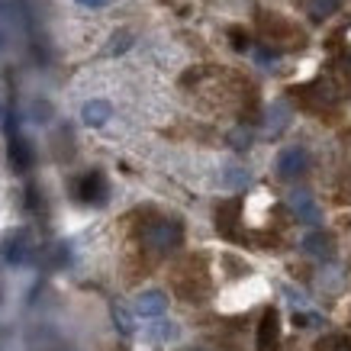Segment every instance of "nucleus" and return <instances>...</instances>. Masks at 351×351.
Instances as JSON below:
<instances>
[{
    "mask_svg": "<svg viewBox=\"0 0 351 351\" xmlns=\"http://www.w3.org/2000/svg\"><path fill=\"white\" fill-rule=\"evenodd\" d=\"M0 45H3V43H0Z\"/></svg>",
    "mask_w": 351,
    "mask_h": 351,
    "instance_id": "22",
    "label": "nucleus"
},
{
    "mask_svg": "<svg viewBox=\"0 0 351 351\" xmlns=\"http://www.w3.org/2000/svg\"><path fill=\"white\" fill-rule=\"evenodd\" d=\"M10 165L16 171H29L32 168V149L29 142L23 136H16V132H10Z\"/></svg>",
    "mask_w": 351,
    "mask_h": 351,
    "instance_id": "10",
    "label": "nucleus"
},
{
    "mask_svg": "<svg viewBox=\"0 0 351 351\" xmlns=\"http://www.w3.org/2000/svg\"><path fill=\"white\" fill-rule=\"evenodd\" d=\"M132 309H136L138 316H145V319H158V316H165V309H168V297L161 290H145V293H138L132 300Z\"/></svg>",
    "mask_w": 351,
    "mask_h": 351,
    "instance_id": "5",
    "label": "nucleus"
},
{
    "mask_svg": "<svg viewBox=\"0 0 351 351\" xmlns=\"http://www.w3.org/2000/svg\"><path fill=\"white\" fill-rule=\"evenodd\" d=\"M75 197L81 203H104L107 200V181H104V174H100V171H90L84 178H77Z\"/></svg>",
    "mask_w": 351,
    "mask_h": 351,
    "instance_id": "3",
    "label": "nucleus"
},
{
    "mask_svg": "<svg viewBox=\"0 0 351 351\" xmlns=\"http://www.w3.org/2000/svg\"><path fill=\"white\" fill-rule=\"evenodd\" d=\"M309 171V152L303 145H290L277 155V174L284 178V181H297Z\"/></svg>",
    "mask_w": 351,
    "mask_h": 351,
    "instance_id": "2",
    "label": "nucleus"
},
{
    "mask_svg": "<svg viewBox=\"0 0 351 351\" xmlns=\"http://www.w3.org/2000/svg\"><path fill=\"white\" fill-rule=\"evenodd\" d=\"M316 322H319L316 313H293V326H297V329H309V326H316Z\"/></svg>",
    "mask_w": 351,
    "mask_h": 351,
    "instance_id": "15",
    "label": "nucleus"
},
{
    "mask_svg": "<svg viewBox=\"0 0 351 351\" xmlns=\"http://www.w3.org/2000/svg\"><path fill=\"white\" fill-rule=\"evenodd\" d=\"M81 7H87V10H100V7H107V0H77Z\"/></svg>",
    "mask_w": 351,
    "mask_h": 351,
    "instance_id": "21",
    "label": "nucleus"
},
{
    "mask_svg": "<svg viewBox=\"0 0 351 351\" xmlns=\"http://www.w3.org/2000/svg\"><path fill=\"white\" fill-rule=\"evenodd\" d=\"M277 339H280V319H277L274 309H267L261 322H258V348L261 351H274Z\"/></svg>",
    "mask_w": 351,
    "mask_h": 351,
    "instance_id": "8",
    "label": "nucleus"
},
{
    "mask_svg": "<svg viewBox=\"0 0 351 351\" xmlns=\"http://www.w3.org/2000/svg\"><path fill=\"white\" fill-rule=\"evenodd\" d=\"M258 62H261V64H274L277 62V52H274V49H258Z\"/></svg>",
    "mask_w": 351,
    "mask_h": 351,
    "instance_id": "19",
    "label": "nucleus"
},
{
    "mask_svg": "<svg viewBox=\"0 0 351 351\" xmlns=\"http://www.w3.org/2000/svg\"><path fill=\"white\" fill-rule=\"evenodd\" d=\"M232 45L239 49V52H245V49H248V39H245L242 32H232Z\"/></svg>",
    "mask_w": 351,
    "mask_h": 351,
    "instance_id": "20",
    "label": "nucleus"
},
{
    "mask_svg": "<svg viewBox=\"0 0 351 351\" xmlns=\"http://www.w3.org/2000/svg\"><path fill=\"white\" fill-rule=\"evenodd\" d=\"M232 145H235L239 152L252 145V136H248V129H235V132H232Z\"/></svg>",
    "mask_w": 351,
    "mask_h": 351,
    "instance_id": "17",
    "label": "nucleus"
},
{
    "mask_svg": "<svg viewBox=\"0 0 351 351\" xmlns=\"http://www.w3.org/2000/svg\"><path fill=\"white\" fill-rule=\"evenodd\" d=\"M335 10H339V0H309V16H313L316 23L329 20Z\"/></svg>",
    "mask_w": 351,
    "mask_h": 351,
    "instance_id": "12",
    "label": "nucleus"
},
{
    "mask_svg": "<svg viewBox=\"0 0 351 351\" xmlns=\"http://www.w3.org/2000/svg\"><path fill=\"white\" fill-rule=\"evenodd\" d=\"M110 117H113V107H110V100H87L84 107H81V119H84V126H107Z\"/></svg>",
    "mask_w": 351,
    "mask_h": 351,
    "instance_id": "9",
    "label": "nucleus"
},
{
    "mask_svg": "<svg viewBox=\"0 0 351 351\" xmlns=\"http://www.w3.org/2000/svg\"><path fill=\"white\" fill-rule=\"evenodd\" d=\"M129 45H132V36H129V32H117V36H113V43L107 45V55H123Z\"/></svg>",
    "mask_w": 351,
    "mask_h": 351,
    "instance_id": "13",
    "label": "nucleus"
},
{
    "mask_svg": "<svg viewBox=\"0 0 351 351\" xmlns=\"http://www.w3.org/2000/svg\"><path fill=\"white\" fill-rule=\"evenodd\" d=\"M226 181L232 184V187H242V184H248V171H242V168H229V171H226Z\"/></svg>",
    "mask_w": 351,
    "mask_h": 351,
    "instance_id": "16",
    "label": "nucleus"
},
{
    "mask_svg": "<svg viewBox=\"0 0 351 351\" xmlns=\"http://www.w3.org/2000/svg\"><path fill=\"white\" fill-rule=\"evenodd\" d=\"M287 123H290V107H287V104H274V107H271V113H267V132H271V136H277V132L287 126Z\"/></svg>",
    "mask_w": 351,
    "mask_h": 351,
    "instance_id": "11",
    "label": "nucleus"
},
{
    "mask_svg": "<svg viewBox=\"0 0 351 351\" xmlns=\"http://www.w3.org/2000/svg\"><path fill=\"white\" fill-rule=\"evenodd\" d=\"M303 252L313 258H319V261H332V258H335V242H332V235L313 229L309 235H303Z\"/></svg>",
    "mask_w": 351,
    "mask_h": 351,
    "instance_id": "6",
    "label": "nucleus"
},
{
    "mask_svg": "<svg viewBox=\"0 0 351 351\" xmlns=\"http://www.w3.org/2000/svg\"><path fill=\"white\" fill-rule=\"evenodd\" d=\"M142 242L149 245L152 252H158V255H168V252H174V248L184 242V226L178 223V219H155V223L145 226V232H142Z\"/></svg>",
    "mask_w": 351,
    "mask_h": 351,
    "instance_id": "1",
    "label": "nucleus"
},
{
    "mask_svg": "<svg viewBox=\"0 0 351 351\" xmlns=\"http://www.w3.org/2000/svg\"><path fill=\"white\" fill-rule=\"evenodd\" d=\"M0 258L7 261V265H23L26 258H29V239L26 232H10L0 239Z\"/></svg>",
    "mask_w": 351,
    "mask_h": 351,
    "instance_id": "4",
    "label": "nucleus"
},
{
    "mask_svg": "<svg viewBox=\"0 0 351 351\" xmlns=\"http://www.w3.org/2000/svg\"><path fill=\"white\" fill-rule=\"evenodd\" d=\"M113 319H117V326H119V332H123V335H129V332H132V322H129V316H126V309H123V306H113Z\"/></svg>",
    "mask_w": 351,
    "mask_h": 351,
    "instance_id": "14",
    "label": "nucleus"
},
{
    "mask_svg": "<svg viewBox=\"0 0 351 351\" xmlns=\"http://www.w3.org/2000/svg\"><path fill=\"white\" fill-rule=\"evenodd\" d=\"M326 345H329L326 351H351V339H345V335H332Z\"/></svg>",
    "mask_w": 351,
    "mask_h": 351,
    "instance_id": "18",
    "label": "nucleus"
},
{
    "mask_svg": "<svg viewBox=\"0 0 351 351\" xmlns=\"http://www.w3.org/2000/svg\"><path fill=\"white\" fill-rule=\"evenodd\" d=\"M290 206H293V213H297L300 223H306V226H316L319 223V206H316V200H313V193L306 191H293L290 193Z\"/></svg>",
    "mask_w": 351,
    "mask_h": 351,
    "instance_id": "7",
    "label": "nucleus"
}]
</instances>
